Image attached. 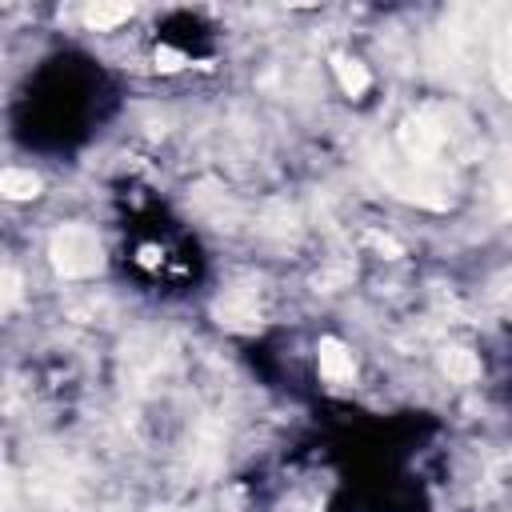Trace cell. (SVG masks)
I'll list each match as a JSON object with an SVG mask.
<instances>
[{
    "mask_svg": "<svg viewBox=\"0 0 512 512\" xmlns=\"http://www.w3.org/2000/svg\"><path fill=\"white\" fill-rule=\"evenodd\" d=\"M332 64H336V76H340V88H344L348 96H360V92L368 88V68H364L360 60H348V56H336Z\"/></svg>",
    "mask_w": 512,
    "mask_h": 512,
    "instance_id": "8992f818",
    "label": "cell"
},
{
    "mask_svg": "<svg viewBox=\"0 0 512 512\" xmlns=\"http://www.w3.org/2000/svg\"><path fill=\"white\" fill-rule=\"evenodd\" d=\"M440 368L448 372V380H476L480 376V360L468 352V348H448L444 356H440Z\"/></svg>",
    "mask_w": 512,
    "mask_h": 512,
    "instance_id": "277c9868",
    "label": "cell"
},
{
    "mask_svg": "<svg viewBox=\"0 0 512 512\" xmlns=\"http://www.w3.org/2000/svg\"><path fill=\"white\" fill-rule=\"evenodd\" d=\"M16 296H20V280H16V272H12V268H4V304L12 308V304H16Z\"/></svg>",
    "mask_w": 512,
    "mask_h": 512,
    "instance_id": "30bf717a",
    "label": "cell"
},
{
    "mask_svg": "<svg viewBox=\"0 0 512 512\" xmlns=\"http://www.w3.org/2000/svg\"><path fill=\"white\" fill-rule=\"evenodd\" d=\"M496 76H500V84H504V92L512 96V24L500 32V40H496Z\"/></svg>",
    "mask_w": 512,
    "mask_h": 512,
    "instance_id": "ba28073f",
    "label": "cell"
},
{
    "mask_svg": "<svg viewBox=\"0 0 512 512\" xmlns=\"http://www.w3.org/2000/svg\"><path fill=\"white\" fill-rule=\"evenodd\" d=\"M0 192H4L8 200H32V196L40 192V180H36L32 172H24V168H8V172L0 176Z\"/></svg>",
    "mask_w": 512,
    "mask_h": 512,
    "instance_id": "5b68a950",
    "label": "cell"
},
{
    "mask_svg": "<svg viewBox=\"0 0 512 512\" xmlns=\"http://www.w3.org/2000/svg\"><path fill=\"white\" fill-rule=\"evenodd\" d=\"M316 352H320V372H324L332 384H344V380H352V372H356V368H352V352H348L340 340L324 336Z\"/></svg>",
    "mask_w": 512,
    "mask_h": 512,
    "instance_id": "3957f363",
    "label": "cell"
},
{
    "mask_svg": "<svg viewBox=\"0 0 512 512\" xmlns=\"http://www.w3.org/2000/svg\"><path fill=\"white\" fill-rule=\"evenodd\" d=\"M496 192H500V200L512 208V148H504L500 160H496Z\"/></svg>",
    "mask_w": 512,
    "mask_h": 512,
    "instance_id": "9c48e42d",
    "label": "cell"
},
{
    "mask_svg": "<svg viewBox=\"0 0 512 512\" xmlns=\"http://www.w3.org/2000/svg\"><path fill=\"white\" fill-rule=\"evenodd\" d=\"M216 316H220V324H228V328H244V332L260 328L256 296H252V292H244V288H232V292L216 304Z\"/></svg>",
    "mask_w": 512,
    "mask_h": 512,
    "instance_id": "7a4b0ae2",
    "label": "cell"
},
{
    "mask_svg": "<svg viewBox=\"0 0 512 512\" xmlns=\"http://www.w3.org/2000/svg\"><path fill=\"white\" fill-rule=\"evenodd\" d=\"M48 256H52L60 276L80 280V276H92L100 268V240L88 224H64V228H56Z\"/></svg>",
    "mask_w": 512,
    "mask_h": 512,
    "instance_id": "6da1fadb",
    "label": "cell"
},
{
    "mask_svg": "<svg viewBox=\"0 0 512 512\" xmlns=\"http://www.w3.org/2000/svg\"><path fill=\"white\" fill-rule=\"evenodd\" d=\"M128 16H132V4H92V8L84 12V20H88L92 28H112V24L128 20Z\"/></svg>",
    "mask_w": 512,
    "mask_h": 512,
    "instance_id": "52a82bcc",
    "label": "cell"
}]
</instances>
